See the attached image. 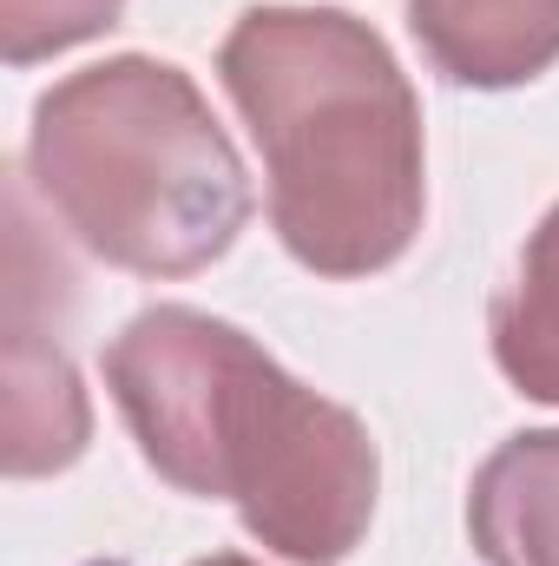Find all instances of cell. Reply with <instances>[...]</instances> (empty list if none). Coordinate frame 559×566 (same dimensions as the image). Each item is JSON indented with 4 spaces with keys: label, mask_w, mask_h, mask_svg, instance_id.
Here are the masks:
<instances>
[{
    "label": "cell",
    "mask_w": 559,
    "mask_h": 566,
    "mask_svg": "<svg viewBox=\"0 0 559 566\" xmlns=\"http://www.w3.org/2000/svg\"><path fill=\"white\" fill-rule=\"evenodd\" d=\"M106 389L145 468L231 501L244 534L296 566H342L376 514L382 461L356 409L303 389L244 329L158 303L106 349Z\"/></svg>",
    "instance_id": "6da1fadb"
},
{
    "label": "cell",
    "mask_w": 559,
    "mask_h": 566,
    "mask_svg": "<svg viewBox=\"0 0 559 566\" xmlns=\"http://www.w3.org/2000/svg\"><path fill=\"white\" fill-rule=\"evenodd\" d=\"M224 93L271 178V224L316 277H376L421 231V106L389 40L342 7H251Z\"/></svg>",
    "instance_id": "7a4b0ae2"
},
{
    "label": "cell",
    "mask_w": 559,
    "mask_h": 566,
    "mask_svg": "<svg viewBox=\"0 0 559 566\" xmlns=\"http://www.w3.org/2000/svg\"><path fill=\"white\" fill-rule=\"evenodd\" d=\"M27 171L60 224L133 277L211 271L244 218V165L191 73L119 53L66 73L33 106Z\"/></svg>",
    "instance_id": "3957f363"
},
{
    "label": "cell",
    "mask_w": 559,
    "mask_h": 566,
    "mask_svg": "<svg viewBox=\"0 0 559 566\" xmlns=\"http://www.w3.org/2000/svg\"><path fill=\"white\" fill-rule=\"evenodd\" d=\"M421 53L454 86H527L559 60V0H409Z\"/></svg>",
    "instance_id": "277c9868"
},
{
    "label": "cell",
    "mask_w": 559,
    "mask_h": 566,
    "mask_svg": "<svg viewBox=\"0 0 559 566\" xmlns=\"http://www.w3.org/2000/svg\"><path fill=\"white\" fill-rule=\"evenodd\" d=\"M467 534L487 566H559V428L514 434L481 461Z\"/></svg>",
    "instance_id": "5b68a950"
},
{
    "label": "cell",
    "mask_w": 559,
    "mask_h": 566,
    "mask_svg": "<svg viewBox=\"0 0 559 566\" xmlns=\"http://www.w3.org/2000/svg\"><path fill=\"white\" fill-rule=\"evenodd\" d=\"M86 389L73 363L40 343L27 316H7V474H60L86 448Z\"/></svg>",
    "instance_id": "8992f818"
},
{
    "label": "cell",
    "mask_w": 559,
    "mask_h": 566,
    "mask_svg": "<svg viewBox=\"0 0 559 566\" xmlns=\"http://www.w3.org/2000/svg\"><path fill=\"white\" fill-rule=\"evenodd\" d=\"M487 336H494L500 376L520 396L559 402V205L527 238L514 277L500 283V296L487 310Z\"/></svg>",
    "instance_id": "52a82bcc"
},
{
    "label": "cell",
    "mask_w": 559,
    "mask_h": 566,
    "mask_svg": "<svg viewBox=\"0 0 559 566\" xmlns=\"http://www.w3.org/2000/svg\"><path fill=\"white\" fill-rule=\"evenodd\" d=\"M119 13L126 0H0V53L7 66H33L80 40H99Z\"/></svg>",
    "instance_id": "ba28073f"
},
{
    "label": "cell",
    "mask_w": 559,
    "mask_h": 566,
    "mask_svg": "<svg viewBox=\"0 0 559 566\" xmlns=\"http://www.w3.org/2000/svg\"><path fill=\"white\" fill-rule=\"evenodd\" d=\"M198 566H264V560H251V554H211V560H198Z\"/></svg>",
    "instance_id": "9c48e42d"
}]
</instances>
